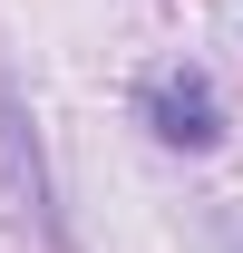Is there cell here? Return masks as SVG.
Returning a JSON list of instances; mask_svg holds the SVG:
<instances>
[{"label": "cell", "mask_w": 243, "mask_h": 253, "mask_svg": "<svg viewBox=\"0 0 243 253\" xmlns=\"http://www.w3.org/2000/svg\"><path fill=\"white\" fill-rule=\"evenodd\" d=\"M0 195H10V205H20L49 244H68V224H59V185H49V156H39L30 107H20V88H10V78H0Z\"/></svg>", "instance_id": "6da1fadb"}, {"label": "cell", "mask_w": 243, "mask_h": 253, "mask_svg": "<svg viewBox=\"0 0 243 253\" xmlns=\"http://www.w3.org/2000/svg\"><path fill=\"white\" fill-rule=\"evenodd\" d=\"M146 126L165 136V146H185V156L214 146V136H224V97H214V78H204V68H156V78H146Z\"/></svg>", "instance_id": "7a4b0ae2"}]
</instances>
